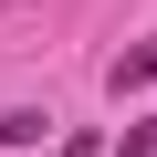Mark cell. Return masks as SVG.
<instances>
[{
  "instance_id": "1",
  "label": "cell",
  "mask_w": 157,
  "mask_h": 157,
  "mask_svg": "<svg viewBox=\"0 0 157 157\" xmlns=\"http://www.w3.org/2000/svg\"><path fill=\"white\" fill-rule=\"evenodd\" d=\"M115 94H136V84H157V42H136V52H115V73H105Z\"/></svg>"
},
{
  "instance_id": "2",
  "label": "cell",
  "mask_w": 157,
  "mask_h": 157,
  "mask_svg": "<svg viewBox=\"0 0 157 157\" xmlns=\"http://www.w3.org/2000/svg\"><path fill=\"white\" fill-rule=\"evenodd\" d=\"M42 126H52L42 105H21V115H0V147H42Z\"/></svg>"
},
{
  "instance_id": "3",
  "label": "cell",
  "mask_w": 157,
  "mask_h": 157,
  "mask_svg": "<svg viewBox=\"0 0 157 157\" xmlns=\"http://www.w3.org/2000/svg\"><path fill=\"white\" fill-rule=\"evenodd\" d=\"M126 157H157V136H147V126H126Z\"/></svg>"
}]
</instances>
